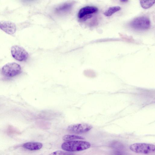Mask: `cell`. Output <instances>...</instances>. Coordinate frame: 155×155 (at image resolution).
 Wrapping results in <instances>:
<instances>
[{
  "label": "cell",
  "mask_w": 155,
  "mask_h": 155,
  "mask_svg": "<svg viewBox=\"0 0 155 155\" xmlns=\"http://www.w3.org/2000/svg\"><path fill=\"white\" fill-rule=\"evenodd\" d=\"M120 7L119 6L110 7L105 12L104 14L106 16H110L114 13L120 10Z\"/></svg>",
  "instance_id": "8fae6325"
},
{
  "label": "cell",
  "mask_w": 155,
  "mask_h": 155,
  "mask_svg": "<svg viewBox=\"0 0 155 155\" xmlns=\"http://www.w3.org/2000/svg\"><path fill=\"white\" fill-rule=\"evenodd\" d=\"M21 72V66L15 62L8 63L2 68V72L5 76L12 78Z\"/></svg>",
  "instance_id": "3957f363"
},
{
  "label": "cell",
  "mask_w": 155,
  "mask_h": 155,
  "mask_svg": "<svg viewBox=\"0 0 155 155\" xmlns=\"http://www.w3.org/2000/svg\"><path fill=\"white\" fill-rule=\"evenodd\" d=\"M49 155H64V153L62 151L58 150L50 153Z\"/></svg>",
  "instance_id": "5bb4252c"
},
{
  "label": "cell",
  "mask_w": 155,
  "mask_h": 155,
  "mask_svg": "<svg viewBox=\"0 0 155 155\" xmlns=\"http://www.w3.org/2000/svg\"><path fill=\"white\" fill-rule=\"evenodd\" d=\"M130 150L138 153L147 154L154 152L155 150L154 145L146 143H135L130 145Z\"/></svg>",
  "instance_id": "7a4b0ae2"
},
{
  "label": "cell",
  "mask_w": 155,
  "mask_h": 155,
  "mask_svg": "<svg viewBox=\"0 0 155 155\" xmlns=\"http://www.w3.org/2000/svg\"><path fill=\"white\" fill-rule=\"evenodd\" d=\"M0 28L6 33L12 35L16 31V27L14 23L8 21H2L0 22Z\"/></svg>",
  "instance_id": "52a82bcc"
},
{
  "label": "cell",
  "mask_w": 155,
  "mask_h": 155,
  "mask_svg": "<svg viewBox=\"0 0 155 155\" xmlns=\"http://www.w3.org/2000/svg\"><path fill=\"white\" fill-rule=\"evenodd\" d=\"M63 140L64 141H69L76 139H83L84 138L82 137L73 135H66L63 137Z\"/></svg>",
  "instance_id": "7c38bea8"
},
{
  "label": "cell",
  "mask_w": 155,
  "mask_h": 155,
  "mask_svg": "<svg viewBox=\"0 0 155 155\" xmlns=\"http://www.w3.org/2000/svg\"><path fill=\"white\" fill-rule=\"evenodd\" d=\"M133 28L138 30H145L149 28L151 24L150 19L145 17H140L133 20L130 24Z\"/></svg>",
  "instance_id": "277c9868"
},
{
  "label": "cell",
  "mask_w": 155,
  "mask_h": 155,
  "mask_svg": "<svg viewBox=\"0 0 155 155\" xmlns=\"http://www.w3.org/2000/svg\"><path fill=\"white\" fill-rule=\"evenodd\" d=\"M88 142L83 141H71L63 143L61 148L64 150L68 151H80L86 150L91 147Z\"/></svg>",
  "instance_id": "6da1fadb"
},
{
  "label": "cell",
  "mask_w": 155,
  "mask_h": 155,
  "mask_svg": "<svg viewBox=\"0 0 155 155\" xmlns=\"http://www.w3.org/2000/svg\"><path fill=\"white\" fill-rule=\"evenodd\" d=\"M97 8L94 6L85 7L79 10L78 13V17L79 18L81 19L86 16L97 12Z\"/></svg>",
  "instance_id": "ba28073f"
},
{
  "label": "cell",
  "mask_w": 155,
  "mask_h": 155,
  "mask_svg": "<svg viewBox=\"0 0 155 155\" xmlns=\"http://www.w3.org/2000/svg\"><path fill=\"white\" fill-rule=\"evenodd\" d=\"M42 144L37 142H27L24 143L22 147L31 150H38L42 147Z\"/></svg>",
  "instance_id": "9c48e42d"
},
{
  "label": "cell",
  "mask_w": 155,
  "mask_h": 155,
  "mask_svg": "<svg viewBox=\"0 0 155 155\" xmlns=\"http://www.w3.org/2000/svg\"><path fill=\"white\" fill-rule=\"evenodd\" d=\"M128 1V0H122V1H120L121 2H127Z\"/></svg>",
  "instance_id": "9a60e30c"
},
{
  "label": "cell",
  "mask_w": 155,
  "mask_h": 155,
  "mask_svg": "<svg viewBox=\"0 0 155 155\" xmlns=\"http://www.w3.org/2000/svg\"><path fill=\"white\" fill-rule=\"evenodd\" d=\"M73 5L71 3H67L62 5L56 9V12L59 14H64L69 12L71 10Z\"/></svg>",
  "instance_id": "30bf717a"
},
{
  "label": "cell",
  "mask_w": 155,
  "mask_h": 155,
  "mask_svg": "<svg viewBox=\"0 0 155 155\" xmlns=\"http://www.w3.org/2000/svg\"><path fill=\"white\" fill-rule=\"evenodd\" d=\"M141 7L144 8H148L152 6L155 3L154 0L140 1Z\"/></svg>",
  "instance_id": "4fadbf2b"
},
{
  "label": "cell",
  "mask_w": 155,
  "mask_h": 155,
  "mask_svg": "<svg viewBox=\"0 0 155 155\" xmlns=\"http://www.w3.org/2000/svg\"><path fill=\"white\" fill-rule=\"evenodd\" d=\"M92 128V126L90 124L86 123H80L69 126L67 130L71 132L79 134L87 132Z\"/></svg>",
  "instance_id": "8992f818"
},
{
  "label": "cell",
  "mask_w": 155,
  "mask_h": 155,
  "mask_svg": "<svg viewBox=\"0 0 155 155\" xmlns=\"http://www.w3.org/2000/svg\"><path fill=\"white\" fill-rule=\"evenodd\" d=\"M11 52L12 57L15 59L20 61L26 60L28 56L27 51L22 47L17 45L12 47Z\"/></svg>",
  "instance_id": "5b68a950"
}]
</instances>
